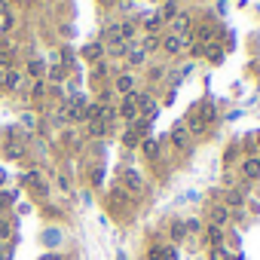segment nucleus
<instances>
[{"instance_id": "22", "label": "nucleus", "mask_w": 260, "mask_h": 260, "mask_svg": "<svg viewBox=\"0 0 260 260\" xmlns=\"http://www.w3.org/2000/svg\"><path fill=\"white\" fill-rule=\"evenodd\" d=\"M113 125H107V122H101V119H95V122H89V135L92 138H104L107 132H110Z\"/></svg>"}, {"instance_id": "17", "label": "nucleus", "mask_w": 260, "mask_h": 260, "mask_svg": "<svg viewBox=\"0 0 260 260\" xmlns=\"http://www.w3.org/2000/svg\"><path fill=\"white\" fill-rule=\"evenodd\" d=\"M141 141H144V138H141V135L135 132V128H132V125H128V128H125V132H122V147H125V150H135V147H138Z\"/></svg>"}, {"instance_id": "40", "label": "nucleus", "mask_w": 260, "mask_h": 260, "mask_svg": "<svg viewBox=\"0 0 260 260\" xmlns=\"http://www.w3.org/2000/svg\"><path fill=\"white\" fill-rule=\"evenodd\" d=\"M4 181H7V172H4V169H0V184H4Z\"/></svg>"}, {"instance_id": "38", "label": "nucleus", "mask_w": 260, "mask_h": 260, "mask_svg": "<svg viewBox=\"0 0 260 260\" xmlns=\"http://www.w3.org/2000/svg\"><path fill=\"white\" fill-rule=\"evenodd\" d=\"M40 260H64V257H61V254H58V251H49V254H43V257H40Z\"/></svg>"}, {"instance_id": "15", "label": "nucleus", "mask_w": 260, "mask_h": 260, "mask_svg": "<svg viewBox=\"0 0 260 260\" xmlns=\"http://www.w3.org/2000/svg\"><path fill=\"white\" fill-rule=\"evenodd\" d=\"M83 55L92 61V64H98V61H104V43H89L86 49H83Z\"/></svg>"}, {"instance_id": "28", "label": "nucleus", "mask_w": 260, "mask_h": 260, "mask_svg": "<svg viewBox=\"0 0 260 260\" xmlns=\"http://www.w3.org/2000/svg\"><path fill=\"white\" fill-rule=\"evenodd\" d=\"M43 95H46V83H43V80H31V98L40 101Z\"/></svg>"}, {"instance_id": "21", "label": "nucleus", "mask_w": 260, "mask_h": 260, "mask_svg": "<svg viewBox=\"0 0 260 260\" xmlns=\"http://www.w3.org/2000/svg\"><path fill=\"white\" fill-rule=\"evenodd\" d=\"M181 13V7H178V0H166V4H162V10H159V16H162V22L169 25L175 16Z\"/></svg>"}, {"instance_id": "39", "label": "nucleus", "mask_w": 260, "mask_h": 260, "mask_svg": "<svg viewBox=\"0 0 260 260\" xmlns=\"http://www.w3.org/2000/svg\"><path fill=\"white\" fill-rule=\"evenodd\" d=\"M101 178H104V175H101V169H95V172H92V184L98 187V184H101Z\"/></svg>"}, {"instance_id": "32", "label": "nucleus", "mask_w": 260, "mask_h": 260, "mask_svg": "<svg viewBox=\"0 0 260 260\" xmlns=\"http://www.w3.org/2000/svg\"><path fill=\"white\" fill-rule=\"evenodd\" d=\"M104 77H110V68H107V61H98L95 64V80H104Z\"/></svg>"}, {"instance_id": "33", "label": "nucleus", "mask_w": 260, "mask_h": 260, "mask_svg": "<svg viewBox=\"0 0 260 260\" xmlns=\"http://www.w3.org/2000/svg\"><path fill=\"white\" fill-rule=\"evenodd\" d=\"M162 260H181V251H178V245H166V254H162Z\"/></svg>"}, {"instance_id": "25", "label": "nucleus", "mask_w": 260, "mask_h": 260, "mask_svg": "<svg viewBox=\"0 0 260 260\" xmlns=\"http://www.w3.org/2000/svg\"><path fill=\"white\" fill-rule=\"evenodd\" d=\"M46 80L49 83H64L68 80V68H49L46 71Z\"/></svg>"}, {"instance_id": "24", "label": "nucleus", "mask_w": 260, "mask_h": 260, "mask_svg": "<svg viewBox=\"0 0 260 260\" xmlns=\"http://www.w3.org/2000/svg\"><path fill=\"white\" fill-rule=\"evenodd\" d=\"M43 245H46V248L61 245V230H43Z\"/></svg>"}, {"instance_id": "4", "label": "nucleus", "mask_w": 260, "mask_h": 260, "mask_svg": "<svg viewBox=\"0 0 260 260\" xmlns=\"http://www.w3.org/2000/svg\"><path fill=\"white\" fill-rule=\"evenodd\" d=\"M113 92H116V95H122V98L135 92V74L128 71V68L116 74V80H113Z\"/></svg>"}, {"instance_id": "18", "label": "nucleus", "mask_w": 260, "mask_h": 260, "mask_svg": "<svg viewBox=\"0 0 260 260\" xmlns=\"http://www.w3.org/2000/svg\"><path fill=\"white\" fill-rule=\"evenodd\" d=\"M138 46H141L147 55H150V52H159V46H162V37H159V34H147V37H144Z\"/></svg>"}, {"instance_id": "2", "label": "nucleus", "mask_w": 260, "mask_h": 260, "mask_svg": "<svg viewBox=\"0 0 260 260\" xmlns=\"http://www.w3.org/2000/svg\"><path fill=\"white\" fill-rule=\"evenodd\" d=\"M172 144H175V150H181V153H190V150H193V135L187 132L184 119L172 125Z\"/></svg>"}, {"instance_id": "13", "label": "nucleus", "mask_w": 260, "mask_h": 260, "mask_svg": "<svg viewBox=\"0 0 260 260\" xmlns=\"http://www.w3.org/2000/svg\"><path fill=\"white\" fill-rule=\"evenodd\" d=\"M223 205H226L230 211H233V208H242V205H245V193H242V190H226V193H223Z\"/></svg>"}, {"instance_id": "37", "label": "nucleus", "mask_w": 260, "mask_h": 260, "mask_svg": "<svg viewBox=\"0 0 260 260\" xmlns=\"http://www.w3.org/2000/svg\"><path fill=\"white\" fill-rule=\"evenodd\" d=\"M10 156H13V159L22 156V144H10Z\"/></svg>"}, {"instance_id": "35", "label": "nucleus", "mask_w": 260, "mask_h": 260, "mask_svg": "<svg viewBox=\"0 0 260 260\" xmlns=\"http://www.w3.org/2000/svg\"><path fill=\"white\" fill-rule=\"evenodd\" d=\"M16 202V193H7V190H0V208H7Z\"/></svg>"}, {"instance_id": "6", "label": "nucleus", "mask_w": 260, "mask_h": 260, "mask_svg": "<svg viewBox=\"0 0 260 260\" xmlns=\"http://www.w3.org/2000/svg\"><path fill=\"white\" fill-rule=\"evenodd\" d=\"M239 175L245 181H260V156H245L239 166Z\"/></svg>"}, {"instance_id": "41", "label": "nucleus", "mask_w": 260, "mask_h": 260, "mask_svg": "<svg viewBox=\"0 0 260 260\" xmlns=\"http://www.w3.org/2000/svg\"><path fill=\"white\" fill-rule=\"evenodd\" d=\"M0 260H7V251H4V245H0Z\"/></svg>"}, {"instance_id": "42", "label": "nucleus", "mask_w": 260, "mask_h": 260, "mask_svg": "<svg viewBox=\"0 0 260 260\" xmlns=\"http://www.w3.org/2000/svg\"><path fill=\"white\" fill-rule=\"evenodd\" d=\"M4 74H7V71H0V89H4Z\"/></svg>"}, {"instance_id": "27", "label": "nucleus", "mask_w": 260, "mask_h": 260, "mask_svg": "<svg viewBox=\"0 0 260 260\" xmlns=\"http://www.w3.org/2000/svg\"><path fill=\"white\" fill-rule=\"evenodd\" d=\"M162 254H166V242H153L147 248V260H162Z\"/></svg>"}, {"instance_id": "3", "label": "nucleus", "mask_w": 260, "mask_h": 260, "mask_svg": "<svg viewBox=\"0 0 260 260\" xmlns=\"http://www.w3.org/2000/svg\"><path fill=\"white\" fill-rule=\"evenodd\" d=\"M190 43H193V34H187V37H178V34H166L159 49H162L166 55H181V52H184V46H190Z\"/></svg>"}, {"instance_id": "1", "label": "nucleus", "mask_w": 260, "mask_h": 260, "mask_svg": "<svg viewBox=\"0 0 260 260\" xmlns=\"http://www.w3.org/2000/svg\"><path fill=\"white\" fill-rule=\"evenodd\" d=\"M119 187L125 190V196H141L147 184H144V175L138 169H122L119 172Z\"/></svg>"}, {"instance_id": "36", "label": "nucleus", "mask_w": 260, "mask_h": 260, "mask_svg": "<svg viewBox=\"0 0 260 260\" xmlns=\"http://www.w3.org/2000/svg\"><path fill=\"white\" fill-rule=\"evenodd\" d=\"M162 74H166V71H162V68H153V71H150V74H147V77H150V80H162Z\"/></svg>"}, {"instance_id": "31", "label": "nucleus", "mask_w": 260, "mask_h": 260, "mask_svg": "<svg viewBox=\"0 0 260 260\" xmlns=\"http://www.w3.org/2000/svg\"><path fill=\"white\" fill-rule=\"evenodd\" d=\"M10 236H13V223L7 217H0V242H7Z\"/></svg>"}, {"instance_id": "19", "label": "nucleus", "mask_w": 260, "mask_h": 260, "mask_svg": "<svg viewBox=\"0 0 260 260\" xmlns=\"http://www.w3.org/2000/svg\"><path fill=\"white\" fill-rule=\"evenodd\" d=\"M196 116H199L205 125H211V122L217 119V110H214V104H208V101H205L202 107H196Z\"/></svg>"}, {"instance_id": "14", "label": "nucleus", "mask_w": 260, "mask_h": 260, "mask_svg": "<svg viewBox=\"0 0 260 260\" xmlns=\"http://www.w3.org/2000/svg\"><path fill=\"white\" fill-rule=\"evenodd\" d=\"M162 25H166V22H162L159 10H156V13H150V16L144 19V31H147V34H159V31H162Z\"/></svg>"}, {"instance_id": "26", "label": "nucleus", "mask_w": 260, "mask_h": 260, "mask_svg": "<svg viewBox=\"0 0 260 260\" xmlns=\"http://www.w3.org/2000/svg\"><path fill=\"white\" fill-rule=\"evenodd\" d=\"M208 260H233V254L226 251V245H217V248H208Z\"/></svg>"}, {"instance_id": "20", "label": "nucleus", "mask_w": 260, "mask_h": 260, "mask_svg": "<svg viewBox=\"0 0 260 260\" xmlns=\"http://www.w3.org/2000/svg\"><path fill=\"white\" fill-rule=\"evenodd\" d=\"M169 236L175 239L172 245H181V242L187 239V226H184V220H172V226H169Z\"/></svg>"}, {"instance_id": "10", "label": "nucleus", "mask_w": 260, "mask_h": 260, "mask_svg": "<svg viewBox=\"0 0 260 260\" xmlns=\"http://www.w3.org/2000/svg\"><path fill=\"white\" fill-rule=\"evenodd\" d=\"M22 184H25V187H34L37 193H46V190H49V187L43 184V178H40V172H37V169L25 172V175H22Z\"/></svg>"}, {"instance_id": "23", "label": "nucleus", "mask_w": 260, "mask_h": 260, "mask_svg": "<svg viewBox=\"0 0 260 260\" xmlns=\"http://www.w3.org/2000/svg\"><path fill=\"white\" fill-rule=\"evenodd\" d=\"M141 150H144L147 159H156V156H159V144H156L153 138H144V141H141Z\"/></svg>"}, {"instance_id": "5", "label": "nucleus", "mask_w": 260, "mask_h": 260, "mask_svg": "<svg viewBox=\"0 0 260 260\" xmlns=\"http://www.w3.org/2000/svg\"><path fill=\"white\" fill-rule=\"evenodd\" d=\"M233 220V211L223 205V202H217V205H211L208 208V223H214V226H223L226 230V223Z\"/></svg>"}, {"instance_id": "43", "label": "nucleus", "mask_w": 260, "mask_h": 260, "mask_svg": "<svg viewBox=\"0 0 260 260\" xmlns=\"http://www.w3.org/2000/svg\"><path fill=\"white\" fill-rule=\"evenodd\" d=\"M257 141H260V132H257Z\"/></svg>"}, {"instance_id": "8", "label": "nucleus", "mask_w": 260, "mask_h": 260, "mask_svg": "<svg viewBox=\"0 0 260 260\" xmlns=\"http://www.w3.org/2000/svg\"><path fill=\"white\" fill-rule=\"evenodd\" d=\"M116 110H119V116H122V119H128V125H132V122L141 116V110H138V104H135V98H132V95H125V98L119 101V107H116Z\"/></svg>"}, {"instance_id": "34", "label": "nucleus", "mask_w": 260, "mask_h": 260, "mask_svg": "<svg viewBox=\"0 0 260 260\" xmlns=\"http://www.w3.org/2000/svg\"><path fill=\"white\" fill-rule=\"evenodd\" d=\"M13 25H16V22H13V16H10V13L0 16V31H4V34H7V31H13Z\"/></svg>"}, {"instance_id": "16", "label": "nucleus", "mask_w": 260, "mask_h": 260, "mask_svg": "<svg viewBox=\"0 0 260 260\" xmlns=\"http://www.w3.org/2000/svg\"><path fill=\"white\" fill-rule=\"evenodd\" d=\"M43 77H46V61L31 58L28 61V80H43Z\"/></svg>"}, {"instance_id": "29", "label": "nucleus", "mask_w": 260, "mask_h": 260, "mask_svg": "<svg viewBox=\"0 0 260 260\" xmlns=\"http://www.w3.org/2000/svg\"><path fill=\"white\" fill-rule=\"evenodd\" d=\"M22 128L25 132H37V113H22Z\"/></svg>"}, {"instance_id": "12", "label": "nucleus", "mask_w": 260, "mask_h": 260, "mask_svg": "<svg viewBox=\"0 0 260 260\" xmlns=\"http://www.w3.org/2000/svg\"><path fill=\"white\" fill-rule=\"evenodd\" d=\"M22 80H25V74H22V71H16V68H10V71L4 74V89H7V92H13V89H19V86H22Z\"/></svg>"}, {"instance_id": "7", "label": "nucleus", "mask_w": 260, "mask_h": 260, "mask_svg": "<svg viewBox=\"0 0 260 260\" xmlns=\"http://www.w3.org/2000/svg\"><path fill=\"white\" fill-rule=\"evenodd\" d=\"M169 28H172V34H178V37H187V34H193V19H190L187 13H178V16L169 22Z\"/></svg>"}, {"instance_id": "30", "label": "nucleus", "mask_w": 260, "mask_h": 260, "mask_svg": "<svg viewBox=\"0 0 260 260\" xmlns=\"http://www.w3.org/2000/svg\"><path fill=\"white\" fill-rule=\"evenodd\" d=\"M184 226H187V236H196V233H202V230H205L199 217H190V220H184Z\"/></svg>"}, {"instance_id": "9", "label": "nucleus", "mask_w": 260, "mask_h": 260, "mask_svg": "<svg viewBox=\"0 0 260 260\" xmlns=\"http://www.w3.org/2000/svg\"><path fill=\"white\" fill-rule=\"evenodd\" d=\"M147 61V52L138 46V43H128V52H125V64L128 68H141Z\"/></svg>"}, {"instance_id": "11", "label": "nucleus", "mask_w": 260, "mask_h": 260, "mask_svg": "<svg viewBox=\"0 0 260 260\" xmlns=\"http://www.w3.org/2000/svg\"><path fill=\"white\" fill-rule=\"evenodd\" d=\"M202 233H205V242H208V248H217V245H223V226H214V223H208Z\"/></svg>"}]
</instances>
